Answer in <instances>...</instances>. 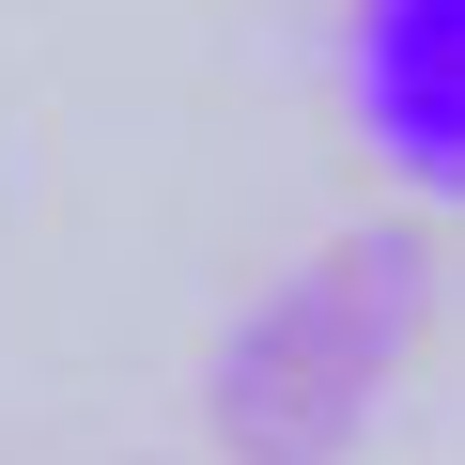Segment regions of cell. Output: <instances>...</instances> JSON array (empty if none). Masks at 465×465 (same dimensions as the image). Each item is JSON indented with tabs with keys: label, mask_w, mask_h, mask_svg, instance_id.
Listing matches in <instances>:
<instances>
[{
	"label": "cell",
	"mask_w": 465,
	"mask_h": 465,
	"mask_svg": "<svg viewBox=\"0 0 465 465\" xmlns=\"http://www.w3.org/2000/svg\"><path fill=\"white\" fill-rule=\"evenodd\" d=\"M419 311H434V264L419 232L372 217V232H326V249L232 311L217 372H202V434L232 465H341L388 403V372L419 357Z\"/></svg>",
	"instance_id": "6da1fadb"
},
{
	"label": "cell",
	"mask_w": 465,
	"mask_h": 465,
	"mask_svg": "<svg viewBox=\"0 0 465 465\" xmlns=\"http://www.w3.org/2000/svg\"><path fill=\"white\" fill-rule=\"evenodd\" d=\"M357 140L388 155V186L465 202V0H357Z\"/></svg>",
	"instance_id": "7a4b0ae2"
}]
</instances>
